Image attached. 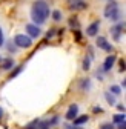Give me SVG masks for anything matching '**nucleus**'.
Listing matches in <instances>:
<instances>
[{"label":"nucleus","instance_id":"b1692460","mask_svg":"<svg viewBox=\"0 0 126 129\" xmlns=\"http://www.w3.org/2000/svg\"><path fill=\"white\" fill-rule=\"evenodd\" d=\"M117 108H118V111H121V112H124V106H123V105H118Z\"/></svg>","mask_w":126,"mask_h":129},{"label":"nucleus","instance_id":"6e6552de","mask_svg":"<svg viewBox=\"0 0 126 129\" xmlns=\"http://www.w3.org/2000/svg\"><path fill=\"white\" fill-rule=\"evenodd\" d=\"M77 114H78V106L77 105H71L69 109H68V112H66V118L68 120H74L77 117Z\"/></svg>","mask_w":126,"mask_h":129},{"label":"nucleus","instance_id":"2eb2a0df","mask_svg":"<svg viewBox=\"0 0 126 129\" xmlns=\"http://www.w3.org/2000/svg\"><path fill=\"white\" fill-rule=\"evenodd\" d=\"M52 19H54V20H55V22H58V20H60V19H61V12H60V11H57V9H55V11H54V12H52Z\"/></svg>","mask_w":126,"mask_h":129},{"label":"nucleus","instance_id":"f8f14e48","mask_svg":"<svg viewBox=\"0 0 126 129\" xmlns=\"http://www.w3.org/2000/svg\"><path fill=\"white\" fill-rule=\"evenodd\" d=\"M105 97H106V102H108L109 105H115V99H114V95H111L109 92H106V94H105Z\"/></svg>","mask_w":126,"mask_h":129},{"label":"nucleus","instance_id":"393cba45","mask_svg":"<svg viewBox=\"0 0 126 129\" xmlns=\"http://www.w3.org/2000/svg\"><path fill=\"white\" fill-rule=\"evenodd\" d=\"M94 112H102V108H99V106H96V108H94Z\"/></svg>","mask_w":126,"mask_h":129},{"label":"nucleus","instance_id":"4be33fe9","mask_svg":"<svg viewBox=\"0 0 126 129\" xmlns=\"http://www.w3.org/2000/svg\"><path fill=\"white\" fill-rule=\"evenodd\" d=\"M118 129H126V124H124V121L118 123Z\"/></svg>","mask_w":126,"mask_h":129},{"label":"nucleus","instance_id":"dca6fc26","mask_svg":"<svg viewBox=\"0 0 126 129\" xmlns=\"http://www.w3.org/2000/svg\"><path fill=\"white\" fill-rule=\"evenodd\" d=\"M89 66H91V60H89V57H86V58L83 60V69H85V71H88V69H89Z\"/></svg>","mask_w":126,"mask_h":129},{"label":"nucleus","instance_id":"20e7f679","mask_svg":"<svg viewBox=\"0 0 126 129\" xmlns=\"http://www.w3.org/2000/svg\"><path fill=\"white\" fill-rule=\"evenodd\" d=\"M26 32H28V37H31V39H37L40 34H42V31H40V28L37 26V25H33V23H29V25H26Z\"/></svg>","mask_w":126,"mask_h":129},{"label":"nucleus","instance_id":"aec40b11","mask_svg":"<svg viewBox=\"0 0 126 129\" xmlns=\"http://www.w3.org/2000/svg\"><path fill=\"white\" fill-rule=\"evenodd\" d=\"M100 129H114V126H112L111 123H105V124H102Z\"/></svg>","mask_w":126,"mask_h":129},{"label":"nucleus","instance_id":"cd10ccee","mask_svg":"<svg viewBox=\"0 0 126 129\" xmlns=\"http://www.w3.org/2000/svg\"><path fill=\"white\" fill-rule=\"evenodd\" d=\"M72 129H80V127H72Z\"/></svg>","mask_w":126,"mask_h":129},{"label":"nucleus","instance_id":"f03ea898","mask_svg":"<svg viewBox=\"0 0 126 129\" xmlns=\"http://www.w3.org/2000/svg\"><path fill=\"white\" fill-rule=\"evenodd\" d=\"M105 17L109 19V20H112V22L118 20V17H120V9H118V5L115 2H109L106 5V8H105Z\"/></svg>","mask_w":126,"mask_h":129},{"label":"nucleus","instance_id":"9d476101","mask_svg":"<svg viewBox=\"0 0 126 129\" xmlns=\"http://www.w3.org/2000/svg\"><path fill=\"white\" fill-rule=\"evenodd\" d=\"M12 66H14V61H12L11 58H8V60H5V61H3V64H2V68H3L5 71H8V69H11Z\"/></svg>","mask_w":126,"mask_h":129},{"label":"nucleus","instance_id":"bb28decb","mask_svg":"<svg viewBox=\"0 0 126 129\" xmlns=\"http://www.w3.org/2000/svg\"><path fill=\"white\" fill-rule=\"evenodd\" d=\"M40 129H48V126H43V127H40Z\"/></svg>","mask_w":126,"mask_h":129},{"label":"nucleus","instance_id":"a211bd4d","mask_svg":"<svg viewBox=\"0 0 126 129\" xmlns=\"http://www.w3.org/2000/svg\"><path fill=\"white\" fill-rule=\"evenodd\" d=\"M82 88H83V89H85V88L89 89V78H85L83 82H82Z\"/></svg>","mask_w":126,"mask_h":129},{"label":"nucleus","instance_id":"5701e85b","mask_svg":"<svg viewBox=\"0 0 126 129\" xmlns=\"http://www.w3.org/2000/svg\"><path fill=\"white\" fill-rule=\"evenodd\" d=\"M120 69H121V72L124 71V61H123V60L120 61Z\"/></svg>","mask_w":126,"mask_h":129},{"label":"nucleus","instance_id":"ddd939ff","mask_svg":"<svg viewBox=\"0 0 126 129\" xmlns=\"http://www.w3.org/2000/svg\"><path fill=\"white\" fill-rule=\"evenodd\" d=\"M88 5L85 3V2H77V3H74L72 5V9H83V8H86Z\"/></svg>","mask_w":126,"mask_h":129},{"label":"nucleus","instance_id":"1a4fd4ad","mask_svg":"<svg viewBox=\"0 0 126 129\" xmlns=\"http://www.w3.org/2000/svg\"><path fill=\"white\" fill-rule=\"evenodd\" d=\"M88 120H89V117H88V115H82V117H75V118H74V124H75V126H80V124L86 123Z\"/></svg>","mask_w":126,"mask_h":129},{"label":"nucleus","instance_id":"423d86ee","mask_svg":"<svg viewBox=\"0 0 126 129\" xmlns=\"http://www.w3.org/2000/svg\"><path fill=\"white\" fill-rule=\"evenodd\" d=\"M97 46L100 48V49H103V51H108V52L112 49V46L108 43V40L105 37H97Z\"/></svg>","mask_w":126,"mask_h":129},{"label":"nucleus","instance_id":"6ab92c4d","mask_svg":"<svg viewBox=\"0 0 126 129\" xmlns=\"http://www.w3.org/2000/svg\"><path fill=\"white\" fill-rule=\"evenodd\" d=\"M111 91H112V92H114V94H115V95H118V94H120V92H121V91H120V88H118V86H111Z\"/></svg>","mask_w":126,"mask_h":129},{"label":"nucleus","instance_id":"f257e3e1","mask_svg":"<svg viewBox=\"0 0 126 129\" xmlns=\"http://www.w3.org/2000/svg\"><path fill=\"white\" fill-rule=\"evenodd\" d=\"M31 17L36 22V25H43L46 19L49 17V6L45 0H37L33 3L31 8Z\"/></svg>","mask_w":126,"mask_h":129},{"label":"nucleus","instance_id":"f3484780","mask_svg":"<svg viewBox=\"0 0 126 129\" xmlns=\"http://www.w3.org/2000/svg\"><path fill=\"white\" fill-rule=\"evenodd\" d=\"M22 69H23V66H17V68L14 69V72H11L9 78H12V77H15V75H17V74H20V71H22Z\"/></svg>","mask_w":126,"mask_h":129},{"label":"nucleus","instance_id":"4468645a","mask_svg":"<svg viewBox=\"0 0 126 129\" xmlns=\"http://www.w3.org/2000/svg\"><path fill=\"white\" fill-rule=\"evenodd\" d=\"M114 121H115V123H121V121H124V112H123V114H117V115H114Z\"/></svg>","mask_w":126,"mask_h":129},{"label":"nucleus","instance_id":"0eeeda50","mask_svg":"<svg viewBox=\"0 0 126 129\" xmlns=\"http://www.w3.org/2000/svg\"><path fill=\"white\" fill-rule=\"evenodd\" d=\"M114 63H115V55H109L106 57L105 63H103V71L108 72V71H111V68L114 66Z\"/></svg>","mask_w":126,"mask_h":129},{"label":"nucleus","instance_id":"9b49d317","mask_svg":"<svg viewBox=\"0 0 126 129\" xmlns=\"http://www.w3.org/2000/svg\"><path fill=\"white\" fill-rule=\"evenodd\" d=\"M121 29H123V25H118V26H115V28L112 29V32H114V37H115V40H118V39H120V32H121Z\"/></svg>","mask_w":126,"mask_h":129},{"label":"nucleus","instance_id":"39448f33","mask_svg":"<svg viewBox=\"0 0 126 129\" xmlns=\"http://www.w3.org/2000/svg\"><path fill=\"white\" fill-rule=\"evenodd\" d=\"M99 28H100V22H92L88 28H86V34L89 37H94L99 34Z\"/></svg>","mask_w":126,"mask_h":129},{"label":"nucleus","instance_id":"a878e982","mask_svg":"<svg viewBox=\"0 0 126 129\" xmlns=\"http://www.w3.org/2000/svg\"><path fill=\"white\" fill-rule=\"evenodd\" d=\"M2 115H3V111H2V108H0V118H2Z\"/></svg>","mask_w":126,"mask_h":129},{"label":"nucleus","instance_id":"7ed1b4c3","mask_svg":"<svg viewBox=\"0 0 126 129\" xmlns=\"http://www.w3.org/2000/svg\"><path fill=\"white\" fill-rule=\"evenodd\" d=\"M14 43H15V46H19V48H31L33 40H31V37H28L25 34H17L14 37Z\"/></svg>","mask_w":126,"mask_h":129},{"label":"nucleus","instance_id":"412c9836","mask_svg":"<svg viewBox=\"0 0 126 129\" xmlns=\"http://www.w3.org/2000/svg\"><path fill=\"white\" fill-rule=\"evenodd\" d=\"M3 42H5V39H3V31H2V28H0V46H3Z\"/></svg>","mask_w":126,"mask_h":129}]
</instances>
